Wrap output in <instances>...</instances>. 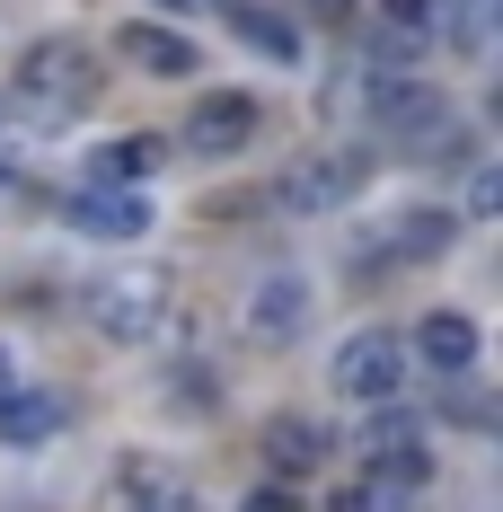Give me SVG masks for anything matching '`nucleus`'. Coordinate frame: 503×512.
<instances>
[{
    "mask_svg": "<svg viewBox=\"0 0 503 512\" xmlns=\"http://www.w3.org/2000/svg\"><path fill=\"white\" fill-rule=\"evenodd\" d=\"M9 106L27 124H80L98 106V53L80 36H36L18 53V71H9Z\"/></svg>",
    "mask_w": 503,
    "mask_h": 512,
    "instance_id": "nucleus-1",
    "label": "nucleus"
},
{
    "mask_svg": "<svg viewBox=\"0 0 503 512\" xmlns=\"http://www.w3.org/2000/svg\"><path fill=\"white\" fill-rule=\"evenodd\" d=\"M80 318L98 327L106 345H159L177 318V274L168 265H106L98 283L80 292Z\"/></svg>",
    "mask_w": 503,
    "mask_h": 512,
    "instance_id": "nucleus-2",
    "label": "nucleus"
},
{
    "mask_svg": "<svg viewBox=\"0 0 503 512\" xmlns=\"http://www.w3.org/2000/svg\"><path fill=\"white\" fill-rule=\"evenodd\" d=\"M362 186H371V151H362V142H318V151H301L274 177V204L318 221V212H345Z\"/></svg>",
    "mask_w": 503,
    "mask_h": 512,
    "instance_id": "nucleus-3",
    "label": "nucleus"
},
{
    "mask_svg": "<svg viewBox=\"0 0 503 512\" xmlns=\"http://www.w3.org/2000/svg\"><path fill=\"white\" fill-rule=\"evenodd\" d=\"M309 318H318V292H309V274H256L248 292H239V336H248L256 354H292L309 336Z\"/></svg>",
    "mask_w": 503,
    "mask_h": 512,
    "instance_id": "nucleus-4",
    "label": "nucleus"
},
{
    "mask_svg": "<svg viewBox=\"0 0 503 512\" xmlns=\"http://www.w3.org/2000/svg\"><path fill=\"white\" fill-rule=\"evenodd\" d=\"M327 389H336L345 407H389L406 389V345L389 327H353L345 345L327 354Z\"/></svg>",
    "mask_w": 503,
    "mask_h": 512,
    "instance_id": "nucleus-5",
    "label": "nucleus"
},
{
    "mask_svg": "<svg viewBox=\"0 0 503 512\" xmlns=\"http://www.w3.org/2000/svg\"><path fill=\"white\" fill-rule=\"evenodd\" d=\"M256 124H265V106L248 98V89H203L195 106H186V133L168 142V151H195V159H239L256 142Z\"/></svg>",
    "mask_w": 503,
    "mask_h": 512,
    "instance_id": "nucleus-6",
    "label": "nucleus"
},
{
    "mask_svg": "<svg viewBox=\"0 0 503 512\" xmlns=\"http://www.w3.org/2000/svg\"><path fill=\"white\" fill-rule=\"evenodd\" d=\"M362 468L371 477H398V486H433V442L415 433V415L389 398V407H362Z\"/></svg>",
    "mask_w": 503,
    "mask_h": 512,
    "instance_id": "nucleus-7",
    "label": "nucleus"
},
{
    "mask_svg": "<svg viewBox=\"0 0 503 512\" xmlns=\"http://www.w3.org/2000/svg\"><path fill=\"white\" fill-rule=\"evenodd\" d=\"M106 512H195V486H186V468L159 460V451H124L106 468Z\"/></svg>",
    "mask_w": 503,
    "mask_h": 512,
    "instance_id": "nucleus-8",
    "label": "nucleus"
},
{
    "mask_svg": "<svg viewBox=\"0 0 503 512\" xmlns=\"http://www.w3.org/2000/svg\"><path fill=\"white\" fill-rule=\"evenodd\" d=\"M115 62L142 71V80H195V71H203L195 36L168 27V18H124V27H115Z\"/></svg>",
    "mask_w": 503,
    "mask_h": 512,
    "instance_id": "nucleus-9",
    "label": "nucleus"
},
{
    "mask_svg": "<svg viewBox=\"0 0 503 512\" xmlns=\"http://www.w3.org/2000/svg\"><path fill=\"white\" fill-rule=\"evenodd\" d=\"M451 239H459L451 204H398L389 221H380V239H371V265H433Z\"/></svg>",
    "mask_w": 503,
    "mask_h": 512,
    "instance_id": "nucleus-10",
    "label": "nucleus"
},
{
    "mask_svg": "<svg viewBox=\"0 0 503 512\" xmlns=\"http://www.w3.org/2000/svg\"><path fill=\"white\" fill-rule=\"evenodd\" d=\"M62 221H71L80 239H142L159 212H151V186H80Z\"/></svg>",
    "mask_w": 503,
    "mask_h": 512,
    "instance_id": "nucleus-11",
    "label": "nucleus"
},
{
    "mask_svg": "<svg viewBox=\"0 0 503 512\" xmlns=\"http://www.w3.org/2000/svg\"><path fill=\"white\" fill-rule=\"evenodd\" d=\"M406 345H415L406 362H424L433 380H468V371H477V318H468V309H424V327H415Z\"/></svg>",
    "mask_w": 503,
    "mask_h": 512,
    "instance_id": "nucleus-12",
    "label": "nucleus"
},
{
    "mask_svg": "<svg viewBox=\"0 0 503 512\" xmlns=\"http://www.w3.org/2000/svg\"><path fill=\"white\" fill-rule=\"evenodd\" d=\"M62 424H71V398H62V389H36V380H9V389H0V442H9V451H36Z\"/></svg>",
    "mask_w": 503,
    "mask_h": 512,
    "instance_id": "nucleus-13",
    "label": "nucleus"
},
{
    "mask_svg": "<svg viewBox=\"0 0 503 512\" xmlns=\"http://www.w3.org/2000/svg\"><path fill=\"white\" fill-rule=\"evenodd\" d=\"M256 451H265L274 477H309V468L327 460V424H318V415H265Z\"/></svg>",
    "mask_w": 503,
    "mask_h": 512,
    "instance_id": "nucleus-14",
    "label": "nucleus"
},
{
    "mask_svg": "<svg viewBox=\"0 0 503 512\" xmlns=\"http://www.w3.org/2000/svg\"><path fill=\"white\" fill-rule=\"evenodd\" d=\"M159 168H168V133H124L98 151V186H151Z\"/></svg>",
    "mask_w": 503,
    "mask_h": 512,
    "instance_id": "nucleus-15",
    "label": "nucleus"
},
{
    "mask_svg": "<svg viewBox=\"0 0 503 512\" xmlns=\"http://www.w3.org/2000/svg\"><path fill=\"white\" fill-rule=\"evenodd\" d=\"M230 27H239L256 53H274V62H292V53H301V27H292V18H274V9H256V0H230Z\"/></svg>",
    "mask_w": 503,
    "mask_h": 512,
    "instance_id": "nucleus-16",
    "label": "nucleus"
},
{
    "mask_svg": "<svg viewBox=\"0 0 503 512\" xmlns=\"http://www.w3.org/2000/svg\"><path fill=\"white\" fill-rule=\"evenodd\" d=\"M442 9H451V0H371V18H380L389 36H406V45H415V36H442Z\"/></svg>",
    "mask_w": 503,
    "mask_h": 512,
    "instance_id": "nucleus-17",
    "label": "nucleus"
},
{
    "mask_svg": "<svg viewBox=\"0 0 503 512\" xmlns=\"http://www.w3.org/2000/svg\"><path fill=\"white\" fill-rule=\"evenodd\" d=\"M336 512H415V486H398V477H371V468H362V486H353Z\"/></svg>",
    "mask_w": 503,
    "mask_h": 512,
    "instance_id": "nucleus-18",
    "label": "nucleus"
},
{
    "mask_svg": "<svg viewBox=\"0 0 503 512\" xmlns=\"http://www.w3.org/2000/svg\"><path fill=\"white\" fill-rule=\"evenodd\" d=\"M495 204H503V177L486 168V159H477V168H468V204H459V221H486Z\"/></svg>",
    "mask_w": 503,
    "mask_h": 512,
    "instance_id": "nucleus-19",
    "label": "nucleus"
},
{
    "mask_svg": "<svg viewBox=\"0 0 503 512\" xmlns=\"http://www.w3.org/2000/svg\"><path fill=\"white\" fill-rule=\"evenodd\" d=\"M239 512H301V504H292V486L274 477V486H256V495H248V504H239Z\"/></svg>",
    "mask_w": 503,
    "mask_h": 512,
    "instance_id": "nucleus-20",
    "label": "nucleus"
},
{
    "mask_svg": "<svg viewBox=\"0 0 503 512\" xmlns=\"http://www.w3.org/2000/svg\"><path fill=\"white\" fill-rule=\"evenodd\" d=\"M309 9H318L327 27H345V18H353V0H309Z\"/></svg>",
    "mask_w": 503,
    "mask_h": 512,
    "instance_id": "nucleus-21",
    "label": "nucleus"
},
{
    "mask_svg": "<svg viewBox=\"0 0 503 512\" xmlns=\"http://www.w3.org/2000/svg\"><path fill=\"white\" fill-rule=\"evenodd\" d=\"M9 380H18V362H9V345H0V389H9Z\"/></svg>",
    "mask_w": 503,
    "mask_h": 512,
    "instance_id": "nucleus-22",
    "label": "nucleus"
},
{
    "mask_svg": "<svg viewBox=\"0 0 503 512\" xmlns=\"http://www.w3.org/2000/svg\"><path fill=\"white\" fill-rule=\"evenodd\" d=\"M159 9H203V0H159Z\"/></svg>",
    "mask_w": 503,
    "mask_h": 512,
    "instance_id": "nucleus-23",
    "label": "nucleus"
},
{
    "mask_svg": "<svg viewBox=\"0 0 503 512\" xmlns=\"http://www.w3.org/2000/svg\"><path fill=\"white\" fill-rule=\"evenodd\" d=\"M0 177H9V159H0Z\"/></svg>",
    "mask_w": 503,
    "mask_h": 512,
    "instance_id": "nucleus-24",
    "label": "nucleus"
}]
</instances>
